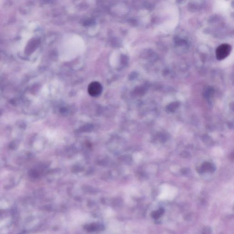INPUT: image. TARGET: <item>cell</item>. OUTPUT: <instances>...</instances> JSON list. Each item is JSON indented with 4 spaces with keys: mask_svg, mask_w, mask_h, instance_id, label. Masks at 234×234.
<instances>
[{
    "mask_svg": "<svg viewBox=\"0 0 234 234\" xmlns=\"http://www.w3.org/2000/svg\"><path fill=\"white\" fill-rule=\"evenodd\" d=\"M232 46L229 44H224L219 46L216 50V56L217 60H224L231 53Z\"/></svg>",
    "mask_w": 234,
    "mask_h": 234,
    "instance_id": "cell-1",
    "label": "cell"
},
{
    "mask_svg": "<svg viewBox=\"0 0 234 234\" xmlns=\"http://www.w3.org/2000/svg\"><path fill=\"white\" fill-rule=\"evenodd\" d=\"M103 88L102 85L97 81L92 82L88 87V92L90 96L96 97L99 96L102 93Z\"/></svg>",
    "mask_w": 234,
    "mask_h": 234,
    "instance_id": "cell-2",
    "label": "cell"
}]
</instances>
